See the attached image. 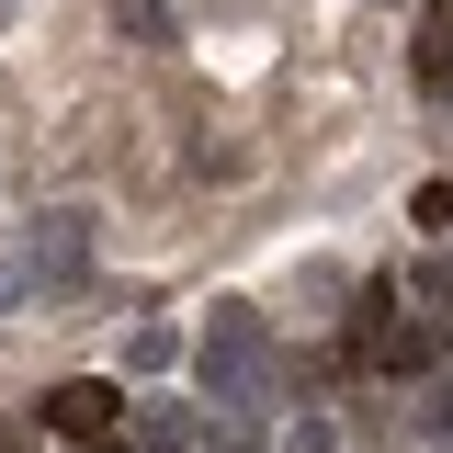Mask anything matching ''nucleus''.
<instances>
[{"label":"nucleus","mask_w":453,"mask_h":453,"mask_svg":"<svg viewBox=\"0 0 453 453\" xmlns=\"http://www.w3.org/2000/svg\"><path fill=\"white\" fill-rule=\"evenodd\" d=\"M193 374H204L216 408H261V386H273V329H261V306H216L204 340H193Z\"/></svg>","instance_id":"f257e3e1"},{"label":"nucleus","mask_w":453,"mask_h":453,"mask_svg":"<svg viewBox=\"0 0 453 453\" xmlns=\"http://www.w3.org/2000/svg\"><path fill=\"white\" fill-rule=\"evenodd\" d=\"M113 408H125V396H113L103 374H68V386L35 396V419H46L57 442H103V431H113Z\"/></svg>","instance_id":"f03ea898"},{"label":"nucleus","mask_w":453,"mask_h":453,"mask_svg":"<svg viewBox=\"0 0 453 453\" xmlns=\"http://www.w3.org/2000/svg\"><path fill=\"white\" fill-rule=\"evenodd\" d=\"M23 261H35V283H80V273H91V204H46Z\"/></svg>","instance_id":"7ed1b4c3"},{"label":"nucleus","mask_w":453,"mask_h":453,"mask_svg":"<svg viewBox=\"0 0 453 453\" xmlns=\"http://www.w3.org/2000/svg\"><path fill=\"white\" fill-rule=\"evenodd\" d=\"M125 46H170V0H103Z\"/></svg>","instance_id":"20e7f679"},{"label":"nucleus","mask_w":453,"mask_h":453,"mask_svg":"<svg viewBox=\"0 0 453 453\" xmlns=\"http://www.w3.org/2000/svg\"><path fill=\"white\" fill-rule=\"evenodd\" d=\"M170 363H181V329H159V318L125 340V374H170Z\"/></svg>","instance_id":"39448f33"},{"label":"nucleus","mask_w":453,"mask_h":453,"mask_svg":"<svg viewBox=\"0 0 453 453\" xmlns=\"http://www.w3.org/2000/svg\"><path fill=\"white\" fill-rule=\"evenodd\" d=\"M419 80H431V91H453V12H431V23H419Z\"/></svg>","instance_id":"423d86ee"},{"label":"nucleus","mask_w":453,"mask_h":453,"mask_svg":"<svg viewBox=\"0 0 453 453\" xmlns=\"http://www.w3.org/2000/svg\"><path fill=\"white\" fill-rule=\"evenodd\" d=\"M136 442H148V453H193V442H204V419H181V408H159V419H148Z\"/></svg>","instance_id":"0eeeda50"},{"label":"nucleus","mask_w":453,"mask_h":453,"mask_svg":"<svg viewBox=\"0 0 453 453\" xmlns=\"http://www.w3.org/2000/svg\"><path fill=\"white\" fill-rule=\"evenodd\" d=\"M408 419H419L431 442H453V386H419V396H408Z\"/></svg>","instance_id":"6e6552de"},{"label":"nucleus","mask_w":453,"mask_h":453,"mask_svg":"<svg viewBox=\"0 0 453 453\" xmlns=\"http://www.w3.org/2000/svg\"><path fill=\"white\" fill-rule=\"evenodd\" d=\"M23 295H35V261H0V318H12Z\"/></svg>","instance_id":"1a4fd4ad"},{"label":"nucleus","mask_w":453,"mask_h":453,"mask_svg":"<svg viewBox=\"0 0 453 453\" xmlns=\"http://www.w3.org/2000/svg\"><path fill=\"white\" fill-rule=\"evenodd\" d=\"M419 226H453V181H419Z\"/></svg>","instance_id":"9d476101"},{"label":"nucleus","mask_w":453,"mask_h":453,"mask_svg":"<svg viewBox=\"0 0 453 453\" xmlns=\"http://www.w3.org/2000/svg\"><path fill=\"white\" fill-rule=\"evenodd\" d=\"M419 295H431V306H453V250L431 261V273H419Z\"/></svg>","instance_id":"9b49d317"},{"label":"nucleus","mask_w":453,"mask_h":453,"mask_svg":"<svg viewBox=\"0 0 453 453\" xmlns=\"http://www.w3.org/2000/svg\"><path fill=\"white\" fill-rule=\"evenodd\" d=\"M91 453H148V442H113V431H103V442H91Z\"/></svg>","instance_id":"f8f14e48"}]
</instances>
